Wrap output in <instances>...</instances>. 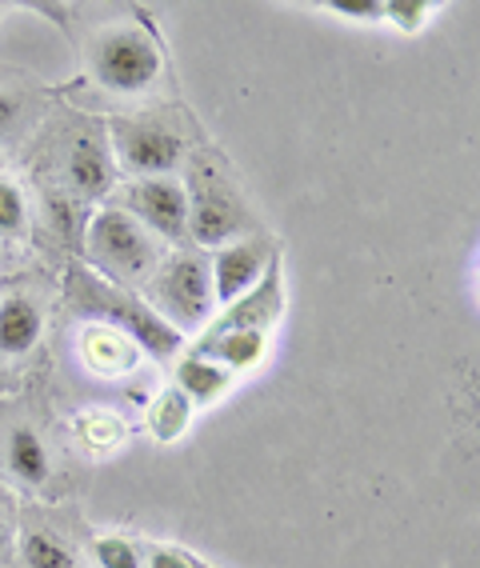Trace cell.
I'll list each match as a JSON object with an SVG mask.
<instances>
[{
	"mask_svg": "<svg viewBox=\"0 0 480 568\" xmlns=\"http://www.w3.org/2000/svg\"><path fill=\"white\" fill-rule=\"evenodd\" d=\"M84 244H89V261L121 284L149 281L156 268L153 236L144 233L124 209H104L92 216V224L84 229Z\"/></svg>",
	"mask_w": 480,
	"mask_h": 568,
	"instance_id": "6da1fadb",
	"label": "cell"
},
{
	"mask_svg": "<svg viewBox=\"0 0 480 568\" xmlns=\"http://www.w3.org/2000/svg\"><path fill=\"white\" fill-rule=\"evenodd\" d=\"M153 293H156V305L173 321V328L205 325L208 305H213V281H208V268L201 256L193 253L173 256L161 268V276H156Z\"/></svg>",
	"mask_w": 480,
	"mask_h": 568,
	"instance_id": "7a4b0ae2",
	"label": "cell"
},
{
	"mask_svg": "<svg viewBox=\"0 0 480 568\" xmlns=\"http://www.w3.org/2000/svg\"><path fill=\"white\" fill-rule=\"evenodd\" d=\"M188 196V236L205 248L233 241L245 229V209L233 193L225 189V181H216L213 169H205V161L193 169V193Z\"/></svg>",
	"mask_w": 480,
	"mask_h": 568,
	"instance_id": "3957f363",
	"label": "cell"
},
{
	"mask_svg": "<svg viewBox=\"0 0 480 568\" xmlns=\"http://www.w3.org/2000/svg\"><path fill=\"white\" fill-rule=\"evenodd\" d=\"M92 64H96L101 84H109V89H116V92H136L156 81L161 52H156V44L149 41L141 29H121V32H109V37L96 44Z\"/></svg>",
	"mask_w": 480,
	"mask_h": 568,
	"instance_id": "277c9868",
	"label": "cell"
},
{
	"mask_svg": "<svg viewBox=\"0 0 480 568\" xmlns=\"http://www.w3.org/2000/svg\"><path fill=\"white\" fill-rule=\"evenodd\" d=\"M116 149H121V161L141 176H164L173 173L184 156V141L173 129L149 121V124H116L113 129Z\"/></svg>",
	"mask_w": 480,
	"mask_h": 568,
	"instance_id": "5b68a950",
	"label": "cell"
},
{
	"mask_svg": "<svg viewBox=\"0 0 480 568\" xmlns=\"http://www.w3.org/2000/svg\"><path fill=\"white\" fill-rule=\"evenodd\" d=\"M129 216L164 241L188 236V196L176 181H136L129 189Z\"/></svg>",
	"mask_w": 480,
	"mask_h": 568,
	"instance_id": "8992f818",
	"label": "cell"
},
{
	"mask_svg": "<svg viewBox=\"0 0 480 568\" xmlns=\"http://www.w3.org/2000/svg\"><path fill=\"white\" fill-rule=\"evenodd\" d=\"M84 296H89V305L96 308V313L109 316V321L116 316V321H121V325L129 328V333H133L136 341L156 356V361L176 356V348H181V333H176L168 321H161V316L149 313V308L136 305V301H129V296H116V293L109 296L96 281H89V293Z\"/></svg>",
	"mask_w": 480,
	"mask_h": 568,
	"instance_id": "52a82bcc",
	"label": "cell"
},
{
	"mask_svg": "<svg viewBox=\"0 0 480 568\" xmlns=\"http://www.w3.org/2000/svg\"><path fill=\"white\" fill-rule=\"evenodd\" d=\"M265 264H268L265 241H241V244H228V248H216L213 276H208L213 281V296L221 305H236L265 276Z\"/></svg>",
	"mask_w": 480,
	"mask_h": 568,
	"instance_id": "ba28073f",
	"label": "cell"
},
{
	"mask_svg": "<svg viewBox=\"0 0 480 568\" xmlns=\"http://www.w3.org/2000/svg\"><path fill=\"white\" fill-rule=\"evenodd\" d=\"M265 333L261 328H233V333H216V336H205L201 341V353L196 356H208L216 365H228L236 373H248L265 361Z\"/></svg>",
	"mask_w": 480,
	"mask_h": 568,
	"instance_id": "9c48e42d",
	"label": "cell"
},
{
	"mask_svg": "<svg viewBox=\"0 0 480 568\" xmlns=\"http://www.w3.org/2000/svg\"><path fill=\"white\" fill-rule=\"evenodd\" d=\"M41 308L32 305L29 296H9L0 301V353L4 356H24L41 341Z\"/></svg>",
	"mask_w": 480,
	"mask_h": 568,
	"instance_id": "30bf717a",
	"label": "cell"
},
{
	"mask_svg": "<svg viewBox=\"0 0 480 568\" xmlns=\"http://www.w3.org/2000/svg\"><path fill=\"white\" fill-rule=\"evenodd\" d=\"M69 184L76 196H101L113 184V169H109V153L92 136H81L69 153Z\"/></svg>",
	"mask_w": 480,
	"mask_h": 568,
	"instance_id": "8fae6325",
	"label": "cell"
},
{
	"mask_svg": "<svg viewBox=\"0 0 480 568\" xmlns=\"http://www.w3.org/2000/svg\"><path fill=\"white\" fill-rule=\"evenodd\" d=\"M176 381H181V393L196 405H213L228 393V373L225 365H216L208 356H184L176 365Z\"/></svg>",
	"mask_w": 480,
	"mask_h": 568,
	"instance_id": "7c38bea8",
	"label": "cell"
},
{
	"mask_svg": "<svg viewBox=\"0 0 480 568\" xmlns=\"http://www.w3.org/2000/svg\"><path fill=\"white\" fill-rule=\"evenodd\" d=\"M84 356H89V365L96 368V373H124V368H133V348H129V341H124L121 328L104 325V328H89L84 333Z\"/></svg>",
	"mask_w": 480,
	"mask_h": 568,
	"instance_id": "4fadbf2b",
	"label": "cell"
},
{
	"mask_svg": "<svg viewBox=\"0 0 480 568\" xmlns=\"http://www.w3.org/2000/svg\"><path fill=\"white\" fill-rule=\"evenodd\" d=\"M9 465L24 485L41 488L49 480V448L32 428H17L9 440Z\"/></svg>",
	"mask_w": 480,
	"mask_h": 568,
	"instance_id": "5bb4252c",
	"label": "cell"
},
{
	"mask_svg": "<svg viewBox=\"0 0 480 568\" xmlns=\"http://www.w3.org/2000/svg\"><path fill=\"white\" fill-rule=\"evenodd\" d=\"M188 420H193V400H188L181 388H164V393L156 396L149 428H153V437L161 440V445H173L184 428H188Z\"/></svg>",
	"mask_w": 480,
	"mask_h": 568,
	"instance_id": "9a60e30c",
	"label": "cell"
},
{
	"mask_svg": "<svg viewBox=\"0 0 480 568\" xmlns=\"http://www.w3.org/2000/svg\"><path fill=\"white\" fill-rule=\"evenodd\" d=\"M21 557L29 568H76L72 548L52 537V532H29L21 540Z\"/></svg>",
	"mask_w": 480,
	"mask_h": 568,
	"instance_id": "2e32d148",
	"label": "cell"
},
{
	"mask_svg": "<svg viewBox=\"0 0 480 568\" xmlns=\"http://www.w3.org/2000/svg\"><path fill=\"white\" fill-rule=\"evenodd\" d=\"M76 433H81V440L89 448H113L124 440L121 416H113V413H84L81 420H76Z\"/></svg>",
	"mask_w": 480,
	"mask_h": 568,
	"instance_id": "e0dca14e",
	"label": "cell"
},
{
	"mask_svg": "<svg viewBox=\"0 0 480 568\" xmlns=\"http://www.w3.org/2000/svg\"><path fill=\"white\" fill-rule=\"evenodd\" d=\"M29 233V213L17 184L0 181V236H24Z\"/></svg>",
	"mask_w": 480,
	"mask_h": 568,
	"instance_id": "ac0fdd59",
	"label": "cell"
},
{
	"mask_svg": "<svg viewBox=\"0 0 480 568\" xmlns=\"http://www.w3.org/2000/svg\"><path fill=\"white\" fill-rule=\"evenodd\" d=\"M92 557L101 568H144L136 545H129L124 537H101L92 545Z\"/></svg>",
	"mask_w": 480,
	"mask_h": 568,
	"instance_id": "d6986e66",
	"label": "cell"
},
{
	"mask_svg": "<svg viewBox=\"0 0 480 568\" xmlns=\"http://www.w3.org/2000/svg\"><path fill=\"white\" fill-rule=\"evenodd\" d=\"M432 17H437V4H429V0H389L385 4V21H392L405 32H417Z\"/></svg>",
	"mask_w": 480,
	"mask_h": 568,
	"instance_id": "ffe728a7",
	"label": "cell"
},
{
	"mask_svg": "<svg viewBox=\"0 0 480 568\" xmlns=\"http://www.w3.org/2000/svg\"><path fill=\"white\" fill-rule=\"evenodd\" d=\"M49 209H52V224L61 229L64 241H81V233H84V213H81V209H76V201H64V196H52Z\"/></svg>",
	"mask_w": 480,
	"mask_h": 568,
	"instance_id": "44dd1931",
	"label": "cell"
},
{
	"mask_svg": "<svg viewBox=\"0 0 480 568\" xmlns=\"http://www.w3.org/2000/svg\"><path fill=\"white\" fill-rule=\"evenodd\" d=\"M325 9L345 17V21H368V24L385 21V4L380 0H328Z\"/></svg>",
	"mask_w": 480,
	"mask_h": 568,
	"instance_id": "7402d4cb",
	"label": "cell"
},
{
	"mask_svg": "<svg viewBox=\"0 0 480 568\" xmlns=\"http://www.w3.org/2000/svg\"><path fill=\"white\" fill-rule=\"evenodd\" d=\"M149 568H196V565L184 552H176V548H156L153 557H149Z\"/></svg>",
	"mask_w": 480,
	"mask_h": 568,
	"instance_id": "603a6c76",
	"label": "cell"
},
{
	"mask_svg": "<svg viewBox=\"0 0 480 568\" xmlns=\"http://www.w3.org/2000/svg\"><path fill=\"white\" fill-rule=\"evenodd\" d=\"M17 116H21V104H17V97H4V92H0V136L17 124Z\"/></svg>",
	"mask_w": 480,
	"mask_h": 568,
	"instance_id": "cb8c5ba5",
	"label": "cell"
},
{
	"mask_svg": "<svg viewBox=\"0 0 480 568\" xmlns=\"http://www.w3.org/2000/svg\"><path fill=\"white\" fill-rule=\"evenodd\" d=\"M4 548H9V520L0 517V552H4Z\"/></svg>",
	"mask_w": 480,
	"mask_h": 568,
	"instance_id": "d4e9b609",
	"label": "cell"
}]
</instances>
